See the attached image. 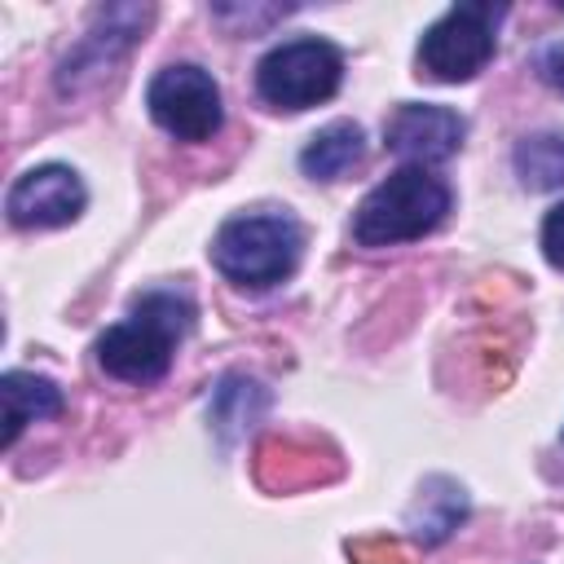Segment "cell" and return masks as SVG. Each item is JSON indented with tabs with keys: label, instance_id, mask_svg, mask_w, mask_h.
Returning a JSON list of instances; mask_svg holds the SVG:
<instances>
[{
	"label": "cell",
	"instance_id": "7c38bea8",
	"mask_svg": "<svg viewBox=\"0 0 564 564\" xmlns=\"http://www.w3.org/2000/svg\"><path fill=\"white\" fill-rule=\"evenodd\" d=\"M511 163L529 189H564V137H555V132L524 137L516 145Z\"/></svg>",
	"mask_w": 564,
	"mask_h": 564
},
{
	"label": "cell",
	"instance_id": "3957f363",
	"mask_svg": "<svg viewBox=\"0 0 564 564\" xmlns=\"http://www.w3.org/2000/svg\"><path fill=\"white\" fill-rule=\"evenodd\" d=\"M300 251H304V229L286 212L234 216L212 238V264L229 282L251 286V291H264L291 278L300 264Z\"/></svg>",
	"mask_w": 564,
	"mask_h": 564
},
{
	"label": "cell",
	"instance_id": "8992f818",
	"mask_svg": "<svg viewBox=\"0 0 564 564\" xmlns=\"http://www.w3.org/2000/svg\"><path fill=\"white\" fill-rule=\"evenodd\" d=\"M145 106L154 123L176 141H207L220 128V88L194 62L163 66L145 88Z\"/></svg>",
	"mask_w": 564,
	"mask_h": 564
},
{
	"label": "cell",
	"instance_id": "8fae6325",
	"mask_svg": "<svg viewBox=\"0 0 564 564\" xmlns=\"http://www.w3.org/2000/svg\"><path fill=\"white\" fill-rule=\"evenodd\" d=\"M463 511H467V498H463V489L454 485V480H427L423 485V494H419V502L410 507V529H414V538L419 542H441L458 520H463Z\"/></svg>",
	"mask_w": 564,
	"mask_h": 564
},
{
	"label": "cell",
	"instance_id": "30bf717a",
	"mask_svg": "<svg viewBox=\"0 0 564 564\" xmlns=\"http://www.w3.org/2000/svg\"><path fill=\"white\" fill-rule=\"evenodd\" d=\"M0 397H4V445H13L26 423H40V419H57V414H62V392H57V383H48V379H40V375L9 370V375L0 379Z\"/></svg>",
	"mask_w": 564,
	"mask_h": 564
},
{
	"label": "cell",
	"instance_id": "5b68a950",
	"mask_svg": "<svg viewBox=\"0 0 564 564\" xmlns=\"http://www.w3.org/2000/svg\"><path fill=\"white\" fill-rule=\"evenodd\" d=\"M502 9L498 4H454L441 13L423 40H419V75L436 84H463L494 57V26Z\"/></svg>",
	"mask_w": 564,
	"mask_h": 564
},
{
	"label": "cell",
	"instance_id": "277c9868",
	"mask_svg": "<svg viewBox=\"0 0 564 564\" xmlns=\"http://www.w3.org/2000/svg\"><path fill=\"white\" fill-rule=\"evenodd\" d=\"M344 79V57L330 40L304 35L269 48L256 66V88L273 110H308L326 101Z\"/></svg>",
	"mask_w": 564,
	"mask_h": 564
},
{
	"label": "cell",
	"instance_id": "6da1fadb",
	"mask_svg": "<svg viewBox=\"0 0 564 564\" xmlns=\"http://www.w3.org/2000/svg\"><path fill=\"white\" fill-rule=\"evenodd\" d=\"M189 300L176 291H150L137 300L128 322H115L97 339V366L123 383H154L172 366L176 339L189 330Z\"/></svg>",
	"mask_w": 564,
	"mask_h": 564
},
{
	"label": "cell",
	"instance_id": "ba28073f",
	"mask_svg": "<svg viewBox=\"0 0 564 564\" xmlns=\"http://www.w3.org/2000/svg\"><path fill=\"white\" fill-rule=\"evenodd\" d=\"M467 123L445 110V106H427V101H401L388 123H383V145L401 159H410V167L423 163H441L463 145Z\"/></svg>",
	"mask_w": 564,
	"mask_h": 564
},
{
	"label": "cell",
	"instance_id": "9a60e30c",
	"mask_svg": "<svg viewBox=\"0 0 564 564\" xmlns=\"http://www.w3.org/2000/svg\"><path fill=\"white\" fill-rule=\"evenodd\" d=\"M542 79L564 93V44H551V48L542 53Z\"/></svg>",
	"mask_w": 564,
	"mask_h": 564
},
{
	"label": "cell",
	"instance_id": "9c48e42d",
	"mask_svg": "<svg viewBox=\"0 0 564 564\" xmlns=\"http://www.w3.org/2000/svg\"><path fill=\"white\" fill-rule=\"evenodd\" d=\"M361 159H366V137H361V128L348 123V119L326 123V128L313 132L308 145L300 150V167H304V176H313V181H339V176H348Z\"/></svg>",
	"mask_w": 564,
	"mask_h": 564
},
{
	"label": "cell",
	"instance_id": "52a82bcc",
	"mask_svg": "<svg viewBox=\"0 0 564 564\" xmlns=\"http://www.w3.org/2000/svg\"><path fill=\"white\" fill-rule=\"evenodd\" d=\"M84 181L62 167V163H44V167H31L22 172L13 185H9V198H4V212L18 229H57V225H70L79 212H84Z\"/></svg>",
	"mask_w": 564,
	"mask_h": 564
},
{
	"label": "cell",
	"instance_id": "4fadbf2b",
	"mask_svg": "<svg viewBox=\"0 0 564 564\" xmlns=\"http://www.w3.org/2000/svg\"><path fill=\"white\" fill-rule=\"evenodd\" d=\"M106 18V44L119 35H137V26H145V18H150V9H110V13H101ZM79 70H101V40H97V31H93V40H84L66 62H62V88L66 84H75V75Z\"/></svg>",
	"mask_w": 564,
	"mask_h": 564
},
{
	"label": "cell",
	"instance_id": "5bb4252c",
	"mask_svg": "<svg viewBox=\"0 0 564 564\" xmlns=\"http://www.w3.org/2000/svg\"><path fill=\"white\" fill-rule=\"evenodd\" d=\"M542 251L555 269H564V203H555L542 220Z\"/></svg>",
	"mask_w": 564,
	"mask_h": 564
},
{
	"label": "cell",
	"instance_id": "7a4b0ae2",
	"mask_svg": "<svg viewBox=\"0 0 564 564\" xmlns=\"http://www.w3.org/2000/svg\"><path fill=\"white\" fill-rule=\"evenodd\" d=\"M449 212V189L427 167H397L383 176L352 216V238L361 247H392L432 234Z\"/></svg>",
	"mask_w": 564,
	"mask_h": 564
}]
</instances>
